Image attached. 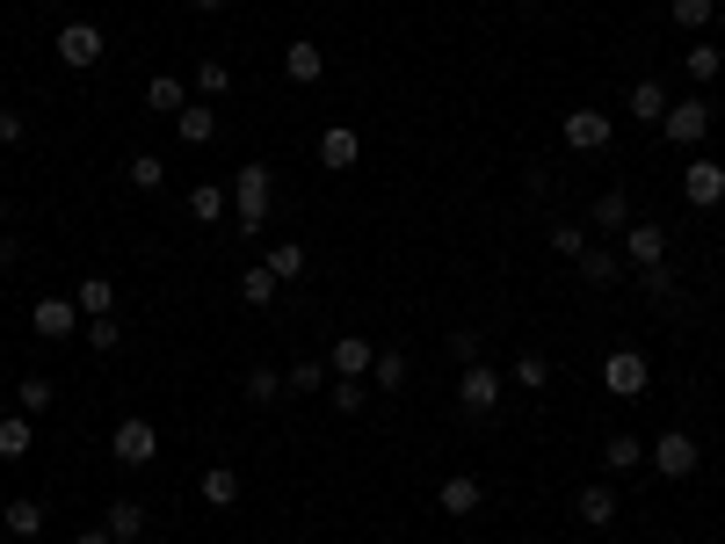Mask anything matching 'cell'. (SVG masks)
Listing matches in <instances>:
<instances>
[{"instance_id":"1","label":"cell","mask_w":725,"mask_h":544,"mask_svg":"<svg viewBox=\"0 0 725 544\" xmlns=\"http://www.w3.org/2000/svg\"><path fill=\"white\" fill-rule=\"evenodd\" d=\"M269 189H277V175H269L261 160H247L240 182H232V204H240V232H247V240L269 226Z\"/></svg>"},{"instance_id":"2","label":"cell","mask_w":725,"mask_h":544,"mask_svg":"<svg viewBox=\"0 0 725 544\" xmlns=\"http://www.w3.org/2000/svg\"><path fill=\"white\" fill-rule=\"evenodd\" d=\"M109 457H117V465H153V457H160V428L139 422V414H131V422H117V436H109Z\"/></svg>"},{"instance_id":"3","label":"cell","mask_w":725,"mask_h":544,"mask_svg":"<svg viewBox=\"0 0 725 544\" xmlns=\"http://www.w3.org/2000/svg\"><path fill=\"white\" fill-rule=\"evenodd\" d=\"M696 436H682V428H668V436H653V472L660 479H690L696 472Z\"/></svg>"},{"instance_id":"4","label":"cell","mask_w":725,"mask_h":544,"mask_svg":"<svg viewBox=\"0 0 725 544\" xmlns=\"http://www.w3.org/2000/svg\"><path fill=\"white\" fill-rule=\"evenodd\" d=\"M682 196H690L696 211H718L725 204V167L718 160H690V167H682Z\"/></svg>"},{"instance_id":"5","label":"cell","mask_w":725,"mask_h":544,"mask_svg":"<svg viewBox=\"0 0 725 544\" xmlns=\"http://www.w3.org/2000/svg\"><path fill=\"white\" fill-rule=\"evenodd\" d=\"M457 406H465V414H494V406H501V370L472 363L465 378H457Z\"/></svg>"},{"instance_id":"6","label":"cell","mask_w":725,"mask_h":544,"mask_svg":"<svg viewBox=\"0 0 725 544\" xmlns=\"http://www.w3.org/2000/svg\"><path fill=\"white\" fill-rule=\"evenodd\" d=\"M646 378H653V370H646V356H639V349H617V356L603 363V385L617 392V400H639Z\"/></svg>"},{"instance_id":"7","label":"cell","mask_w":725,"mask_h":544,"mask_svg":"<svg viewBox=\"0 0 725 544\" xmlns=\"http://www.w3.org/2000/svg\"><path fill=\"white\" fill-rule=\"evenodd\" d=\"M609 139H617V123H609L603 109H573V117H566V145H573V153H603Z\"/></svg>"},{"instance_id":"8","label":"cell","mask_w":725,"mask_h":544,"mask_svg":"<svg viewBox=\"0 0 725 544\" xmlns=\"http://www.w3.org/2000/svg\"><path fill=\"white\" fill-rule=\"evenodd\" d=\"M58 58H66L73 73H87L102 58V30H95V22H66V30H58Z\"/></svg>"},{"instance_id":"9","label":"cell","mask_w":725,"mask_h":544,"mask_svg":"<svg viewBox=\"0 0 725 544\" xmlns=\"http://www.w3.org/2000/svg\"><path fill=\"white\" fill-rule=\"evenodd\" d=\"M660 131H668L674 145H696L711 131V102H668V117H660Z\"/></svg>"},{"instance_id":"10","label":"cell","mask_w":725,"mask_h":544,"mask_svg":"<svg viewBox=\"0 0 725 544\" xmlns=\"http://www.w3.org/2000/svg\"><path fill=\"white\" fill-rule=\"evenodd\" d=\"M370 363H378V356H370V341H362V334H334V349H327V370H334V378H362Z\"/></svg>"},{"instance_id":"11","label":"cell","mask_w":725,"mask_h":544,"mask_svg":"<svg viewBox=\"0 0 725 544\" xmlns=\"http://www.w3.org/2000/svg\"><path fill=\"white\" fill-rule=\"evenodd\" d=\"M73 319H80V305H73V298H36L30 327H36V334H52V341H66V334H73Z\"/></svg>"},{"instance_id":"12","label":"cell","mask_w":725,"mask_h":544,"mask_svg":"<svg viewBox=\"0 0 725 544\" xmlns=\"http://www.w3.org/2000/svg\"><path fill=\"white\" fill-rule=\"evenodd\" d=\"M624 262H639V269L668 262V232H660V226H631V232H624Z\"/></svg>"},{"instance_id":"13","label":"cell","mask_w":725,"mask_h":544,"mask_svg":"<svg viewBox=\"0 0 725 544\" xmlns=\"http://www.w3.org/2000/svg\"><path fill=\"white\" fill-rule=\"evenodd\" d=\"M174 139H182V145H210V139H218V109H210V102H190L182 117H174Z\"/></svg>"},{"instance_id":"14","label":"cell","mask_w":725,"mask_h":544,"mask_svg":"<svg viewBox=\"0 0 725 544\" xmlns=\"http://www.w3.org/2000/svg\"><path fill=\"white\" fill-rule=\"evenodd\" d=\"M435 509H443V515H479V479H472V472L443 479V493H435Z\"/></svg>"},{"instance_id":"15","label":"cell","mask_w":725,"mask_h":544,"mask_svg":"<svg viewBox=\"0 0 725 544\" xmlns=\"http://www.w3.org/2000/svg\"><path fill=\"white\" fill-rule=\"evenodd\" d=\"M356 153H362V139L348 131V123H334L327 139H320V167H334V175H342V167H356Z\"/></svg>"},{"instance_id":"16","label":"cell","mask_w":725,"mask_h":544,"mask_svg":"<svg viewBox=\"0 0 725 544\" xmlns=\"http://www.w3.org/2000/svg\"><path fill=\"white\" fill-rule=\"evenodd\" d=\"M573 515H581L587 530H609V523H617V493H609V487H581V501H573Z\"/></svg>"},{"instance_id":"17","label":"cell","mask_w":725,"mask_h":544,"mask_svg":"<svg viewBox=\"0 0 725 544\" xmlns=\"http://www.w3.org/2000/svg\"><path fill=\"white\" fill-rule=\"evenodd\" d=\"M283 73H291L297 88H312V80L327 73V52H320V44H291V52H283Z\"/></svg>"},{"instance_id":"18","label":"cell","mask_w":725,"mask_h":544,"mask_svg":"<svg viewBox=\"0 0 725 544\" xmlns=\"http://www.w3.org/2000/svg\"><path fill=\"white\" fill-rule=\"evenodd\" d=\"M624 109H631L639 123H660V117H668V88H660V80H639V88L624 95Z\"/></svg>"},{"instance_id":"19","label":"cell","mask_w":725,"mask_h":544,"mask_svg":"<svg viewBox=\"0 0 725 544\" xmlns=\"http://www.w3.org/2000/svg\"><path fill=\"white\" fill-rule=\"evenodd\" d=\"M145 109H160V117H182V109H190V88H182L174 73H160L153 88H145Z\"/></svg>"},{"instance_id":"20","label":"cell","mask_w":725,"mask_h":544,"mask_svg":"<svg viewBox=\"0 0 725 544\" xmlns=\"http://www.w3.org/2000/svg\"><path fill=\"white\" fill-rule=\"evenodd\" d=\"M0 457H30V414H0Z\"/></svg>"},{"instance_id":"21","label":"cell","mask_w":725,"mask_h":544,"mask_svg":"<svg viewBox=\"0 0 725 544\" xmlns=\"http://www.w3.org/2000/svg\"><path fill=\"white\" fill-rule=\"evenodd\" d=\"M204 501H210V509H232V501H240V472L210 465V472H204Z\"/></svg>"},{"instance_id":"22","label":"cell","mask_w":725,"mask_h":544,"mask_svg":"<svg viewBox=\"0 0 725 544\" xmlns=\"http://www.w3.org/2000/svg\"><path fill=\"white\" fill-rule=\"evenodd\" d=\"M73 305H80L87 319H102L109 305H117V283H109V276H87V283H80V298H73Z\"/></svg>"},{"instance_id":"23","label":"cell","mask_w":725,"mask_h":544,"mask_svg":"<svg viewBox=\"0 0 725 544\" xmlns=\"http://www.w3.org/2000/svg\"><path fill=\"white\" fill-rule=\"evenodd\" d=\"M102 530H109V537H139V530H145V509H139V501H109Z\"/></svg>"},{"instance_id":"24","label":"cell","mask_w":725,"mask_h":544,"mask_svg":"<svg viewBox=\"0 0 725 544\" xmlns=\"http://www.w3.org/2000/svg\"><path fill=\"white\" fill-rule=\"evenodd\" d=\"M581 276H587V283H617V276H624V254H609V247H587V254H581Z\"/></svg>"},{"instance_id":"25","label":"cell","mask_w":725,"mask_h":544,"mask_svg":"<svg viewBox=\"0 0 725 544\" xmlns=\"http://www.w3.org/2000/svg\"><path fill=\"white\" fill-rule=\"evenodd\" d=\"M240 298H247V305L261 313V305L277 298V269H269V262H261V269H247V276H240Z\"/></svg>"},{"instance_id":"26","label":"cell","mask_w":725,"mask_h":544,"mask_svg":"<svg viewBox=\"0 0 725 544\" xmlns=\"http://www.w3.org/2000/svg\"><path fill=\"white\" fill-rule=\"evenodd\" d=\"M595 226H609V232L631 226V196H624V189H603V196H595Z\"/></svg>"},{"instance_id":"27","label":"cell","mask_w":725,"mask_h":544,"mask_svg":"<svg viewBox=\"0 0 725 544\" xmlns=\"http://www.w3.org/2000/svg\"><path fill=\"white\" fill-rule=\"evenodd\" d=\"M516 385H522V392H544V385H552V363H544L537 349H522V356H516Z\"/></svg>"},{"instance_id":"28","label":"cell","mask_w":725,"mask_h":544,"mask_svg":"<svg viewBox=\"0 0 725 544\" xmlns=\"http://www.w3.org/2000/svg\"><path fill=\"white\" fill-rule=\"evenodd\" d=\"M15 400H22V414H52L58 385H52V378H22V392H15Z\"/></svg>"},{"instance_id":"29","label":"cell","mask_w":725,"mask_h":544,"mask_svg":"<svg viewBox=\"0 0 725 544\" xmlns=\"http://www.w3.org/2000/svg\"><path fill=\"white\" fill-rule=\"evenodd\" d=\"M283 385H291V392H320V385H327V363H320V356H297Z\"/></svg>"},{"instance_id":"30","label":"cell","mask_w":725,"mask_h":544,"mask_svg":"<svg viewBox=\"0 0 725 544\" xmlns=\"http://www.w3.org/2000/svg\"><path fill=\"white\" fill-rule=\"evenodd\" d=\"M639 457H646V443H639V436H609L603 465H609V472H631V465H639Z\"/></svg>"},{"instance_id":"31","label":"cell","mask_w":725,"mask_h":544,"mask_svg":"<svg viewBox=\"0 0 725 544\" xmlns=\"http://www.w3.org/2000/svg\"><path fill=\"white\" fill-rule=\"evenodd\" d=\"M269 269H277V283L297 276V269H305V240H277V247H269Z\"/></svg>"},{"instance_id":"32","label":"cell","mask_w":725,"mask_h":544,"mask_svg":"<svg viewBox=\"0 0 725 544\" xmlns=\"http://www.w3.org/2000/svg\"><path fill=\"white\" fill-rule=\"evenodd\" d=\"M0 523L15 530V537H36V530H44V509H36V501H15V509H0Z\"/></svg>"},{"instance_id":"33","label":"cell","mask_w":725,"mask_h":544,"mask_svg":"<svg viewBox=\"0 0 725 544\" xmlns=\"http://www.w3.org/2000/svg\"><path fill=\"white\" fill-rule=\"evenodd\" d=\"M718 66H725L718 44H690V80H704V88H711V80H718Z\"/></svg>"},{"instance_id":"34","label":"cell","mask_w":725,"mask_h":544,"mask_svg":"<svg viewBox=\"0 0 725 544\" xmlns=\"http://www.w3.org/2000/svg\"><path fill=\"white\" fill-rule=\"evenodd\" d=\"M711 8H718V0H668V15L682 22V30H704V22H711Z\"/></svg>"},{"instance_id":"35","label":"cell","mask_w":725,"mask_h":544,"mask_svg":"<svg viewBox=\"0 0 725 544\" xmlns=\"http://www.w3.org/2000/svg\"><path fill=\"white\" fill-rule=\"evenodd\" d=\"M160 182H167V167L153 153H131V189H160Z\"/></svg>"},{"instance_id":"36","label":"cell","mask_w":725,"mask_h":544,"mask_svg":"<svg viewBox=\"0 0 725 544\" xmlns=\"http://www.w3.org/2000/svg\"><path fill=\"white\" fill-rule=\"evenodd\" d=\"M225 88H232L225 58H204V66H196V95H225Z\"/></svg>"},{"instance_id":"37","label":"cell","mask_w":725,"mask_h":544,"mask_svg":"<svg viewBox=\"0 0 725 544\" xmlns=\"http://www.w3.org/2000/svg\"><path fill=\"white\" fill-rule=\"evenodd\" d=\"M117 341H123V327H117L109 313H102V319H87V349H102V356H109Z\"/></svg>"},{"instance_id":"38","label":"cell","mask_w":725,"mask_h":544,"mask_svg":"<svg viewBox=\"0 0 725 544\" xmlns=\"http://www.w3.org/2000/svg\"><path fill=\"white\" fill-rule=\"evenodd\" d=\"M552 247H559V254H587V232L573 226V218H559V226H552Z\"/></svg>"},{"instance_id":"39","label":"cell","mask_w":725,"mask_h":544,"mask_svg":"<svg viewBox=\"0 0 725 544\" xmlns=\"http://www.w3.org/2000/svg\"><path fill=\"white\" fill-rule=\"evenodd\" d=\"M190 211L204 218V226H210V218H225V189H210V182H204V189L190 196Z\"/></svg>"},{"instance_id":"40","label":"cell","mask_w":725,"mask_h":544,"mask_svg":"<svg viewBox=\"0 0 725 544\" xmlns=\"http://www.w3.org/2000/svg\"><path fill=\"white\" fill-rule=\"evenodd\" d=\"M370 378H378L385 392H392V385H407V356H378V363H370Z\"/></svg>"},{"instance_id":"41","label":"cell","mask_w":725,"mask_h":544,"mask_svg":"<svg viewBox=\"0 0 725 544\" xmlns=\"http://www.w3.org/2000/svg\"><path fill=\"white\" fill-rule=\"evenodd\" d=\"M362 406V378H334V414H356Z\"/></svg>"},{"instance_id":"42","label":"cell","mask_w":725,"mask_h":544,"mask_svg":"<svg viewBox=\"0 0 725 544\" xmlns=\"http://www.w3.org/2000/svg\"><path fill=\"white\" fill-rule=\"evenodd\" d=\"M277 392H283L277 370H247V400H277Z\"/></svg>"},{"instance_id":"43","label":"cell","mask_w":725,"mask_h":544,"mask_svg":"<svg viewBox=\"0 0 725 544\" xmlns=\"http://www.w3.org/2000/svg\"><path fill=\"white\" fill-rule=\"evenodd\" d=\"M450 356L472 370V363H479V334H450Z\"/></svg>"},{"instance_id":"44","label":"cell","mask_w":725,"mask_h":544,"mask_svg":"<svg viewBox=\"0 0 725 544\" xmlns=\"http://www.w3.org/2000/svg\"><path fill=\"white\" fill-rule=\"evenodd\" d=\"M0 145H22V109H0Z\"/></svg>"},{"instance_id":"45","label":"cell","mask_w":725,"mask_h":544,"mask_svg":"<svg viewBox=\"0 0 725 544\" xmlns=\"http://www.w3.org/2000/svg\"><path fill=\"white\" fill-rule=\"evenodd\" d=\"M15 254H22V247L8 240V232H0V269H15Z\"/></svg>"},{"instance_id":"46","label":"cell","mask_w":725,"mask_h":544,"mask_svg":"<svg viewBox=\"0 0 725 544\" xmlns=\"http://www.w3.org/2000/svg\"><path fill=\"white\" fill-rule=\"evenodd\" d=\"M73 544H117V537H109V530H80V537H73Z\"/></svg>"},{"instance_id":"47","label":"cell","mask_w":725,"mask_h":544,"mask_svg":"<svg viewBox=\"0 0 725 544\" xmlns=\"http://www.w3.org/2000/svg\"><path fill=\"white\" fill-rule=\"evenodd\" d=\"M0 232H8V196H0Z\"/></svg>"},{"instance_id":"48","label":"cell","mask_w":725,"mask_h":544,"mask_svg":"<svg viewBox=\"0 0 725 544\" xmlns=\"http://www.w3.org/2000/svg\"><path fill=\"white\" fill-rule=\"evenodd\" d=\"M190 8H225V0H190Z\"/></svg>"},{"instance_id":"49","label":"cell","mask_w":725,"mask_h":544,"mask_svg":"<svg viewBox=\"0 0 725 544\" xmlns=\"http://www.w3.org/2000/svg\"><path fill=\"white\" fill-rule=\"evenodd\" d=\"M283 544H297V537H283Z\"/></svg>"},{"instance_id":"50","label":"cell","mask_w":725,"mask_h":544,"mask_svg":"<svg viewBox=\"0 0 725 544\" xmlns=\"http://www.w3.org/2000/svg\"><path fill=\"white\" fill-rule=\"evenodd\" d=\"M516 544H530V537H516Z\"/></svg>"}]
</instances>
